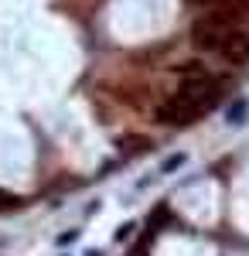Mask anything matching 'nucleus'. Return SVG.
I'll return each mask as SVG.
<instances>
[{
	"label": "nucleus",
	"mask_w": 249,
	"mask_h": 256,
	"mask_svg": "<svg viewBox=\"0 0 249 256\" xmlns=\"http://www.w3.org/2000/svg\"><path fill=\"white\" fill-rule=\"evenodd\" d=\"M202 116H205V110L194 106V102H188V99H181V96L164 99V102L154 110V120L164 123V126H188V123H198Z\"/></svg>",
	"instance_id": "obj_1"
},
{
	"label": "nucleus",
	"mask_w": 249,
	"mask_h": 256,
	"mask_svg": "<svg viewBox=\"0 0 249 256\" xmlns=\"http://www.w3.org/2000/svg\"><path fill=\"white\" fill-rule=\"evenodd\" d=\"M178 96L194 102V106H202L205 113H208L212 106L218 102V82L212 79V76H198V79H181V89H178Z\"/></svg>",
	"instance_id": "obj_2"
},
{
	"label": "nucleus",
	"mask_w": 249,
	"mask_h": 256,
	"mask_svg": "<svg viewBox=\"0 0 249 256\" xmlns=\"http://www.w3.org/2000/svg\"><path fill=\"white\" fill-rule=\"evenodd\" d=\"M229 31L232 28H226V24H218V20H212L208 14H205V18H198L192 24V44L202 48V52H218V44H222V38H226Z\"/></svg>",
	"instance_id": "obj_3"
},
{
	"label": "nucleus",
	"mask_w": 249,
	"mask_h": 256,
	"mask_svg": "<svg viewBox=\"0 0 249 256\" xmlns=\"http://www.w3.org/2000/svg\"><path fill=\"white\" fill-rule=\"evenodd\" d=\"M215 55H222V62H229V65H246L249 62V34L239 31V28H232L229 34L222 38Z\"/></svg>",
	"instance_id": "obj_4"
},
{
	"label": "nucleus",
	"mask_w": 249,
	"mask_h": 256,
	"mask_svg": "<svg viewBox=\"0 0 249 256\" xmlns=\"http://www.w3.org/2000/svg\"><path fill=\"white\" fill-rule=\"evenodd\" d=\"M246 14H249V0H215L208 18L218 20V24H226V28H236Z\"/></svg>",
	"instance_id": "obj_5"
},
{
	"label": "nucleus",
	"mask_w": 249,
	"mask_h": 256,
	"mask_svg": "<svg viewBox=\"0 0 249 256\" xmlns=\"http://www.w3.org/2000/svg\"><path fill=\"white\" fill-rule=\"evenodd\" d=\"M120 147H123V154H147L150 150V140L147 137H123Z\"/></svg>",
	"instance_id": "obj_6"
},
{
	"label": "nucleus",
	"mask_w": 249,
	"mask_h": 256,
	"mask_svg": "<svg viewBox=\"0 0 249 256\" xmlns=\"http://www.w3.org/2000/svg\"><path fill=\"white\" fill-rule=\"evenodd\" d=\"M174 72H178L181 79H198V76H208L202 62H181V65H174Z\"/></svg>",
	"instance_id": "obj_7"
},
{
	"label": "nucleus",
	"mask_w": 249,
	"mask_h": 256,
	"mask_svg": "<svg viewBox=\"0 0 249 256\" xmlns=\"http://www.w3.org/2000/svg\"><path fill=\"white\" fill-rule=\"evenodd\" d=\"M246 113H249V102H246V99H239V102H232V106H229L226 120H229L232 126H239V123H246Z\"/></svg>",
	"instance_id": "obj_8"
},
{
	"label": "nucleus",
	"mask_w": 249,
	"mask_h": 256,
	"mask_svg": "<svg viewBox=\"0 0 249 256\" xmlns=\"http://www.w3.org/2000/svg\"><path fill=\"white\" fill-rule=\"evenodd\" d=\"M181 164H184V154H174V158H168L164 164H160V174H174Z\"/></svg>",
	"instance_id": "obj_9"
},
{
	"label": "nucleus",
	"mask_w": 249,
	"mask_h": 256,
	"mask_svg": "<svg viewBox=\"0 0 249 256\" xmlns=\"http://www.w3.org/2000/svg\"><path fill=\"white\" fill-rule=\"evenodd\" d=\"M134 229H136V222H123V226H120V232H116V239H130Z\"/></svg>",
	"instance_id": "obj_10"
},
{
	"label": "nucleus",
	"mask_w": 249,
	"mask_h": 256,
	"mask_svg": "<svg viewBox=\"0 0 249 256\" xmlns=\"http://www.w3.org/2000/svg\"><path fill=\"white\" fill-rule=\"evenodd\" d=\"M76 229H72V232H65V236H58V246H68V242H76Z\"/></svg>",
	"instance_id": "obj_11"
},
{
	"label": "nucleus",
	"mask_w": 249,
	"mask_h": 256,
	"mask_svg": "<svg viewBox=\"0 0 249 256\" xmlns=\"http://www.w3.org/2000/svg\"><path fill=\"white\" fill-rule=\"evenodd\" d=\"M188 4H194V7H212L215 0H188Z\"/></svg>",
	"instance_id": "obj_12"
},
{
	"label": "nucleus",
	"mask_w": 249,
	"mask_h": 256,
	"mask_svg": "<svg viewBox=\"0 0 249 256\" xmlns=\"http://www.w3.org/2000/svg\"><path fill=\"white\" fill-rule=\"evenodd\" d=\"M86 256H102V253H99V250H89V253H86Z\"/></svg>",
	"instance_id": "obj_13"
}]
</instances>
